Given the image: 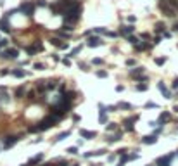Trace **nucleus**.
I'll use <instances>...</instances> for the list:
<instances>
[{
    "instance_id": "34",
    "label": "nucleus",
    "mask_w": 178,
    "mask_h": 166,
    "mask_svg": "<svg viewBox=\"0 0 178 166\" xmlns=\"http://www.w3.org/2000/svg\"><path fill=\"white\" fill-rule=\"evenodd\" d=\"M164 62H166V57H158V59H156V64H158V66H163Z\"/></svg>"
},
{
    "instance_id": "50",
    "label": "nucleus",
    "mask_w": 178,
    "mask_h": 166,
    "mask_svg": "<svg viewBox=\"0 0 178 166\" xmlns=\"http://www.w3.org/2000/svg\"><path fill=\"white\" fill-rule=\"evenodd\" d=\"M123 90H125V87H123V85H118V87H116V92H123Z\"/></svg>"
},
{
    "instance_id": "8",
    "label": "nucleus",
    "mask_w": 178,
    "mask_h": 166,
    "mask_svg": "<svg viewBox=\"0 0 178 166\" xmlns=\"http://www.w3.org/2000/svg\"><path fill=\"white\" fill-rule=\"evenodd\" d=\"M133 31H135V26H132V24H130V26H121V28H119V35H121V36H130Z\"/></svg>"
},
{
    "instance_id": "37",
    "label": "nucleus",
    "mask_w": 178,
    "mask_h": 166,
    "mask_svg": "<svg viewBox=\"0 0 178 166\" xmlns=\"http://www.w3.org/2000/svg\"><path fill=\"white\" fill-rule=\"evenodd\" d=\"M7 45H9V40H5V38H2V40H0V49H5Z\"/></svg>"
},
{
    "instance_id": "7",
    "label": "nucleus",
    "mask_w": 178,
    "mask_h": 166,
    "mask_svg": "<svg viewBox=\"0 0 178 166\" xmlns=\"http://www.w3.org/2000/svg\"><path fill=\"white\" fill-rule=\"evenodd\" d=\"M50 12H52L54 16L64 14V9H62V3H61V0H59V2H54V3H50Z\"/></svg>"
},
{
    "instance_id": "45",
    "label": "nucleus",
    "mask_w": 178,
    "mask_h": 166,
    "mask_svg": "<svg viewBox=\"0 0 178 166\" xmlns=\"http://www.w3.org/2000/svg\"><path fill=\"white\" fill-rule=\"evenodd\" d=\"M62 64H64V66H71V61H69L68 57H64V59H62Z\"/></svg>"
},
{
    "instance_id": "16",
    "label": "nucleus",
    "mask_w": 178,
    "mask_h": 166,
    "mask_svg": "<svg viewBox=\"0 0 178 166\" xmlns=\"http://www.w3.org/2000/svg\"><path fill=\"white\" fill-rule=\"evenodd\" d=\"M156 142H158V137H156V135H147V137L142 139V144H145V146H152V144H156Z\"/></svg>"
},
{
    "instance_id": "2",
    "label": "nucleus",
    "mask_w": 178,
    "mask_h": 166,
    "mask_svg": "<svg viewBox=\"0 0 178 166\" xmlns=\"http://www.w3.org/2000/svg\"><path fill=\"white\" fill-rule=\"evenodd\" d=\"M19 12H23V14H26V16H33V12H35V3L33 2H23L21 5H19Z\"/></svg>"
},
{
    "instance_id": "28",
    "label": "nucleus",
    "mask_w": 178,
    "mask_h": 166,
    "mask_svg": "<svg viewBox=\"0 0 178 166\" xmlns=\"http://www.w3.org/2000/svg\"><path fill=\"white\" fill-rule=\"evenodd\" d=\"M26 52H28L29 55H33V54L38 52V49H36V45H33V47H26Z\"/></svg>"
},
{
    "instance_id": "38",
    "label": "nucleus",
    "mask_w": 178,
    "mask_h": 166,
    "mask_svg": "<svg viewBox=\"0 0 178 166\" xmlns=\"http://www.w3.org/2000/svg\"><path fill=\"white\" fill-rule=\"evenodd\" d=\"M57 35H61L62 38H69L71 36V33H66V31H57Z\"/></svg>"
},
{
    "instance_id": "22",
    "label": "nucleus",
    "mask_w": 178,
    "mask_h": 166,
    "mask_svg": "<svg viewBox=\"0 0 178 166\" xmlns=\"http://www.w3.org/2000/svg\"><path fill=\"white\" fill-rule=\"evenodd\" d=\"M104 152H106L104 149H99V151H92V152H87V154H85V158H92V156H102Z\"/></svg>"
},
{
    "instance_id": "24",
    "label": "nucleus",
    "mask_w": 178,
    "mask_h": 166,
    "mask_svg": "<svg viewBox=\"0 0 178 166\" xmlns=\"http://www.w3.org/2000/svg\"><path fill=\"white\" fill-rule=\"evenodd\" d=\"M55 87H57L55 81H52V80H50V81H45V90H54Z\"/></svg>"
},
{
    "instance_id": "54",
    "label": "nucleus",
    "mask_w": 178,
    "mask_h": 166,
    "mask_svg": "<svg viewBox=\"0 0 178 166\" xmlns=\"http://www.w3.org/2000/svg\"><path fill=\"white\" fill-rule=\"evenodd\" d=\"M73 120H74V123H78V121H80V116H78V114H74V116H73Z\"/></svg>"
},
{
    "instance_id": "20",
    "label": "nucleus",
    "mask_w": 178,
    "mask_h": 166,
    "mask_svg": "<svg viewBox=\"0 0 178 166\" xmlns=\"http://www.w3.org/2000/svg\"><path fill=\"white\" fill-rule=\"evenodd\" d=\"M142 73H144V68H140V66H138V68H135V69H132V71H130V76H132V78H137V76H140Z\"/></svg>"
},
{
    "instance_id": "57",
    "label": "nucleus",
    "mask_w": 178,
    "mask_h": 166,
    "mask_svg": "<svg viewBox=\"0 0 178 166\" xmlns=\"http://www.w3.org/2000/svg\"><path fill=\"white\" fill-rule=\"evenodd\" d=\"M42 166H55L54 163H45V165H42Z\"/></svg>"
},
{
    "instance_id": "43",
    "label": "nucleus",
    "mask_w": 178,
    "mask_h": 166,
    "mask_svg": "<svg viewBox=\"0 0 178 166\" xmlns=\"http://www.w3.org/2000/svg\"><path fill=\"white\" fill-rule=\"evenodd\" d=\"M106 109H107V111H109V113H114V111H116V109H118V106H107V107H106Z\"/></svg>"
},
{
    "instance_id": "10",
    "label": "nucleus",
    "mask_w": 178,
    "mask_h": 166,
    "mask_svg": "<svg viewBox=\"0 0 178 166\" xmlns=\"http://www.w3.org/2000/svg\"><path fill=\"white\" fill-rule=\"evenodd\" d=\"M43 161V154H36L35 158H31L28 163H24V165H21V166H35V165H38V163H42Z\"/></svg>"
},
{
    "instance_id": "41",
    "label": "nucleus",
    "mask_w": 178,
    "mask_h": 166,
    "mask_svg": "<svg viewBox=\"0 0 178 166\" xmlns=\"http://www.w3.org/2000/svg\"><path fill=\"white\" fill-rule=\"evenodd\" d=\"M106 130H116V123H107V125H106Z\"/></svg>"
},
{
    "instance_id": "61",
    "label": "nucleus",
    "mask_w": 178,
    "mask_h": 166,
    "mask_svg": "<svg viewBox=\"0 0 178 166\" xmlns=\"http://www.w3.org/2000/svg\"><path fill=\"white\" fill-rule=\"evenodd\" d=\"M0 149H2V147H0Z\"/></svg>"
},
{
    "instance_id": "3",
    "label": "nucleus",
    "mask_w": 178,
    "mask_h": 166,
    "mask_svg": "<svg viewBox=\"0 0 178 166\" xmlns=\"http://www.w3.org/2000/svg\"><path fill=\"white\" fill-rule=\"evenodd\" d=\"M17 55H19V50H17V49H5V50L0 54L2 59H17Z\"/></svg>"
},
{
    "instance_id": "14",
    "label": "nucleus",
    "mask_w": 178,
    "mask_h": 166,
    "mask_svg": "<svg viewBox=\"0 0 178 166\" xmlns=\"http://www.w3.org/2000/svg\"><path fill=\"white\" fill-rule=\"evenodd\" d=\"M168 121H171V114L168 113V111H164V113H161L159 114V125H164V123H168Z\"/></svg>"
},
{
    "instance_id": "5",
    "label": "nucleus",
    "mask_w": 178,
    "mask_h": 166,
    "mask_svg": "<svg viewBox=\"0 0 178 166\" xmlns=\"http://www.w3.org/2000/svg\"><path fill=\"white\" fill-rule=\"evenodd\" d=\"M159 9H161V10H163V12H164L166 16H170V17H173V16L177 14V10H175V9H173L171 5H168V3H166L164 0H163V2L159 3Z\"/></svg>"
},
{
    "instance_id": "44",
    "label": "nucleus",
    "mask_w": 178,
    "mask_h": 166,
    "mask_svg": "<svg viewBox=\"0 0 178 166\" xmlns=\"http://www.w3.org/2000/svg\"><path fill=\"white\" fill-rule=\"evenodd\" d=\"M68 47H69V43H68V42H62V45H61L59 49H61V50H66Z\"/></svg>"
},
{
    "instance_id": "11",
    "label": "nucleus",
    "mask_w": 178,
    "mask_h": 166,
    "mask_svg": "<svg viewBox=\"0 0 178 166\" xmlns=\"http://www.w3.org/2000/svg\"><path fill=\"white\" fill-rule=\"evenodd\" d=\"M0 31H3V33H9V31H10L9 17H2V19H0Z\"/></svg>"
},
{
    "instance_id": "39",
    "label": "nucleus",
    "mask_w": 178,
    "mask_h": 166,
    "mask_svg": "<svg viewBox=\"0 0 178 166\" xmlns=\"http://www.w3.org/2000/svg\"><path fill=\"white\" fill-rule=\"evenodd\" d=\"M135 80H137V81H140V83H144V81H147L149 78H147V76H142V74H140V76H137Z\"/></svg>"
},
{
    "instance_id": "53",
    "label": "nucleus",
    "mask_w": 178,
    "mask_h": 166,
    "mask_svg": "<svg viewBox=\"0 0 178 166\" xmlns=\"http://www.w3.org/2000/svg\"><path fill=\"white\" fill-rule=\"evenodd\" d=\"M80 68H81L83 71H87V64H83V62H80Z\"/></svg>"
},
{
    "instance_id": "32",
    "label": "nucleus",
    "mask_w": 178,
    "mask_h": 166,
    "mask_svg": "<svg viewBox=\"0 0 178 166\" xmlns=\"http://www.w3.org/2000/svg\"><path fill=\"white\" fill-rule=\"evenodd\" d=\"M95 74H97L99 78H107V71H104V69H99Z\"/></svg>"
},
{
    "instance_id": "21",
    "label": "nucleus",
    "mask_w": 178,
    "mask_h": 166,
    "mask_svg": "<svg viewBox=\"0 0 178 166\" xmlns=\"http://www.w3.org/2000/svg\"><path fill=\"white\" fill-rule=\"evenodd\" d=\"M121 137H123V133H116V135H113V137H107L106 140H107V144H114V142H118Z\"/></svg>"
},
{
    "instance_id": "26",
    "label": "nucleus",
    "mask_w": 178,
    "mask_h": 166,
    "mask_svg": "<svg viewBox=\"0 0 178 166\" xmlns=\"http://www.w3.org/2000/svg\"><path fill=\"white\" fill-rule=\"evenodd\" d=\"M118 109H126V111H130V109H132V104H128V102H119V104H118Z\"/></svg>"
},
{
    "instance_id": "23",
    "label": "nucleus",
    "mask_w": 178,
    "mask_h": 166,
    "mask_svg": "<svg viewBox=\"0 0 178 166\" xmlns=\"http://www.w3.org/2000/svg\"><path fill=\"white\" fill-rule=\"evenodd\" d=\"M71 135V132H62V133H59L57 137H55V142H61V140H64V139H68Z\"/></svg>"
},
{
    "instance_id": "51",
    "label": "nucleus",
    "mask_w": 178,
    "mask_h": 166,
    "mask_svg": "<svg viewBox=\"0 0 178 166\" xmlns=\"http://www.w3.org/2000/svg\"><path fill=\"white\" fill-rule=\"evenodd\" d=\"M106 35H107V36H111V38H114V36H116V33H113V31H107Z\"/></svg>"
},
{
    "instance_id": "35",
    "label": "nucleus",
    "mask_w": 178,
    "mask_h": 166,
    "mask_svg": "<svg viewBox=\"0 0 178 166\" xmlns=\"http://www.w3.org/2000/svg\"><path fill=\"white\" fill-rule=\"evenodd\" d=\"M33 68H35V69H38V71H42V69H45V64H42V62H36Z\"/></svg>"
},
{
    "instance_id": "19",
    "label": "nucleus",
    "mask_w": 178,
    "mask_h": 166,
    "mask_svg": "<svg viewBox=\"0 0 178 166\" xmlns=\"http://www.w3.org/2000/svg\"><path fill=\"white\" fill-rule=\"evenodd\" d=\"M24 94H26V87H24V85H21L19 88H16V94H14V95H16V99H23V97H24Z\"/></svg>"
},
{
    "instance_id": "47",
    "label": "nucleus",
    "mask_w": 178,
    "mask_h": 166,
    "mask_svg": "<svg viewBox=\"0 0 178 166\" xmlns=\"http://www.w3.org/2000/svg\"><path fill=\"white\" fill-rule=\"evenodd\" d=\"M36 5H40V7H45L47 3H45V0H38V2H36Z\"/></svg>"
},
{
    "instance_id": "27",
    "label": "nucleus",
    "mask_w": 178,
    "mask_h": 166,
    "mask_svg": "<svg viewBox=\"0 0 178 166\" xmlns=\"http://www.w3.org/2000/svg\"><path fill=\"white\" fill-rule=\"evenodd\" d=\"M128 42H130V43H132V45H133V47H135V45H138V43H140V40H138V38H137V36H132V35H130V36H128Z\"/></svg>"
},
{
    "instance_id": "4",
    "label": "nucleus",
    "mask_w": 178,
    "mask_h": 166,
    "mask_svg": "<svg viewBox=\"0 0 178 166\" xmlns=\"http://www.w3.org/2000/svg\"><path fill=\"white\" fill-rule=\"evenodd\" d=\"M17 140H19L17 135H9V137H5V139H3V149H10V147H14V146L17 144Z\"/></svg>"
},
{
    "instance_id": "52",
    "label": "nucleus",
    "mask_w": 178,
    "mask_h": 166,
    "mask_svg": "<svg viewBox=\"0 0 178 166\" xmlns=\"http://www.w3.org/2000/svg\"><path fill=\"white\" fill-rule=\"evenodd\" d=\"M102 62H104L102 59H93V64H102Z\"/></svg>"
},
{
    "instance_id": "56",
    "label": "nucleus",
    "mask_w": 178,
    "mask_h": 166,
    "mask_svg": "<svg viewBox=\"0 0 178 166\" xmlns=\"http://www.w3.org/2000/svg\"><path fill=\"white\" fill-rule=\"evenodd\" d=\"M57 166H68V163H66V161H59V165Z\"/></svg>"
},
{
    "instance_id": "1",
    "label": "nucleus",
    "mask_w": 178,
    "mask_h": 166,
    "mask_svg": "<svg viewBox=\"0 0 178 166\" xmlns=\"http://www.w3.org/2000/svg\"><path fill=\"white\" fill-rule=\"evenodd\" d=\"M59 120H55L54 116H48V118H45L43 121H40L36 126H29V132H45V130H48L50 126H54V123H57Z\"/></svg>"
},
{
    "instance_id": "49",
    "label": "nucleus",
    "mask_w": 178,
    "mask_h": 166,
    "mask_svg": "<svg viewBox=\"0 0 178 166\" xmlns=\"http://www.w3.org/2000/svg\"><path fill=\"white\" fill-rule=\"evenodd\" d=\"M142 38H144V40H151V36H149V33H142Z\"/></svg>"
},
{
    "instance_id": "17",
    "label": "nucleus",
    "mask_w": 178,
    "mask_h": 166,
    "mask_svg": "<svg viewBox=\"0 0 178 166\" xmlns=\"http://www.w3.org/2000/svg\"><path fill=\"white\" fill-rule=\"evenodd\" d=\"M80 135H81L83 139H95V135H97V133H95V132H88V130H83V128H81V130H80Z\"/></svg>"
},
{
    "instance_id": "13",
    "label": "nucleus",
    "mask_w": 178,
    "mask_h": 166,
    "mask_svg": "<svg viewBox=\"0 0 178 166\" xmlns=\"http://www.w3.org/2000/svg\"><path fill=\"white\" fill-rule=\"evenodd\" d=\"M99 109H100V111H99V121L104 125V123H106V113H107V109H106L104 104H99Z\"/></svg>"
},
{
    "instance_id": "33",
    "label": "nucleus",
    "mask_w": 178,
    "mask_h": 166,
    "mask_svg": "<svg viewBox=\"0 0 178 166\" xmlns=\"http://www.w3.org/2000/svg\"><path fill=\"white\" fill-rule=\"evenodd\" d=\"M92 33H107V29L106 28H93Z\"/></svg>"
},
{
    "instance_id": "25",
    "label": "nucleus",
    "mask_w": 178,
    "mask_h": 166,
    "mask_svg": "<svg viewBox=\"0 0 178 166\" xmlns=\"http://www.w3.org/2000/svg\"><path fill=\"white\" fill-rule=\"evenodd\" d=\"M147 88H149V85H147V83H138V85L135 87V90H137V92H145Z\"/></svg>"
},
{
    "instance_id": "18",
    "label": "nucleus",
    "mask_w": 178,
    "mask_h": 166,
    "mask_svg": "<svg viewBox=\"0 0 178 166\" xmlns=\"http://www.w3.org/2000/svg\"><path fill=\"white\" fill-rule=\"evenodd\" d=\"M10 74H12V76H16V78H24L28 73H26L24 69H12V71H10Z\"/></svg>"
},
{
    "instance_id": "55",
    "label": "nucleus",
    "mask_w": 178,
    "mask_h": 166,
    "mask_svg": "<svg viewBox=\"0 0 178 166\" xmlns=\"http://www.w3.org/2000/svg\"><path fill=\"white\" fill-rule=\"evenodd\" d=\"M173 88H178V78H175V81H173Z\"/></svg>"
},
{
    "instance_id": "48",
    "label": "nucleus",
    "mask_w": 178,
    "mask_h": 166,
    "mask_svg": "<svg viewBox=\"0 0 178 166\" xmlns=\"http://www.w3.org/2000/svg\"><path fill=\"white\" fill-rule=\"evenodd\" d=\"M9 73H10V71H9V69H2V71H0V74H2V76H7V74H9Z\"/></svg>"
},
{
    "instance_id": "36",
    "label": "nucleus",
    "mask_w": 178,
    "mask_h": 166,
    "mask_svg": "<svg viewBox=\"0 0 178 166\" xmlns=\"http://www.w3.org/2000/svg\"><path fill=\"white\" fill-rule=\"evenodd\" d=\"M66 152H69V154H73V156H74V154H78V147H69Z\"/></svg>"
},
{
    "instance_id": "60",
    "label": "nucleus",
    "mask_w": 178,
    "mask_h": 166,
    "mask_svg": "<svg viewBox=\"0 0 178 166\" xmlns=\"http://www.w3.org/2000/svg\"><path fill=\"white\" fill-rule=\"evenodd\" d=\"M93 166H97V165H93Z\"/></svg>"
},
{
    "instance_id": "6",
    "label": "nucleus",
    "mask_w": 178,
    "mask_h": 166,
    "mask_svg": "<svg viewBox=\"0 0 178 166\" xmlns=\"http://www.w3.org/2000/svg\"><path fill=\"white\" fill-rule=\"evenodd\" d=\"M173 158H175V154H168V156H161V158H158V161H156V165H158V166H170V165H171V161H173Z\"/></svg>"
},
{
    "instance_id": "12",
    "label": "nucleus",
    "mask_w": 178,
    "mask_h": 166,
    "mask_svg": "<svg viewBox=\"0 0 178 166\" xmlns=\"http://www.w3.org/2000/svg\"><path fill=\"white\" fill-rule=\"evenodd\" d=\"M158 88H159V92H161V94H163L166 99H171V92L166 88V85H164L163 81H161V83H158Z\"/></svg>"
},
{
    "instance_id": "29",
    "label": "nucleus",
    "mask_w": 178,
    "mask_h": 166,
    "mask_svg": "<svg viewBox=\"0 0 178 166\" xmlns=\"http://www.w3.org/2000/svg\"><path fill=\"white\" fill-rule=\"evenodd\" d=\"M164 28H166V26H164L163 23H158V24H156V31H158V33H164Z\"/></svg>"
},
{
    "instance_id": "46",
    "label": "nucleus",
    "mask_w": 178,
    "mask_h": 166,
    "mask_svg": "<svg viewBox=\"0 0 178 166\" xmlns=\"http://www.w3.org/2000/svg\"><path fill=\"white\" fill-rule=\"evenodd\" d=\"M28 100H35V92H29V94H28Z\"/></svg>"
},
{
    "instance_id": "31",
    "label": "nucleus",
    "mask_w": 178,
    "mask_h": 166,
    "mask_svg": "<svg viewBox=\"0 0 178 166\" xmlns=\"http://www.w3.org/2000/svg\"><path fill=\"white\" fill-rule=\"evenodd\" d=\"M80 52H81V45H80V47H74V49L71 50V54H69V57H74V55H76V54H80Z\"/></svg>"
},
{
    "instance_id": "40",
    "label": "nucleus",
    "mask_w": 178,
    "mask_h": 166,
    "mask_svg": "<svg viewBox=\"0 0 178 166\" xmlns=\"http://www.w3.org/2000/svg\"><path fill=\"white\" fill-rule=\"evenodd\" d=\"M145 107H147V109H156V107H158V104H154V102H147V104H145Z\"/></svg>"
},
{
    "instance_id": "15",
    "label": "nucleus",
    "mask_w": 178,
    "mask_h": 166,
    "mask_svg": "<svg viewBox=\"0 0 178 166\" xmlns=\"http://www.w3.org/2000/svg\"><path fill=\"white\" fill-rule=\"evenodd\" d=\"M137 120H138V116H130V118H126V120H125L126 132H133V126H132V123H135Z\"/></svg>"
},
{
    "instance_id": "58",
    "label": "nucleus",
    "mask_w": 178,
    "mask_h": 166,
    "mask_svg": "<svg viewBox=\"0 0 178 166\" xmlns=\"http://www.w3.org/2000/svg\"><path fill=\"white\" fill-rule=\"evenodd\" d=\"M173 28H175V31H178V23L175 24V26H173Z\"/></svg>"
},
{
    "instance_id": "9",
    "label": "nucleus",
    "mask_w": 178,
    "mask_h": 166,
    "mask_svg": "<svg viewBox=\"0 0 178 166\" xmlns=\"http://www.w3.org/2000/svg\"><path fill=\"white\" fill-rule=\"evenodd\" d=\"M87 45L92 47V49H93V47H100V45H102V40H100L99 36H90V38L87 40Z\"/></svg>"
},
{
    "instance_id": "30",
    "label": "nucleus",
    "mask_w": 178,
    "mask_h": 166,
    "mask_svg": "<svg viewBox=\"0 0 178 166\" xmlns=\"http://www.w3.org/2000/svg\"><path fill=\"white\" fill-rule=\"evenodd\" d=\"M50 43H52V45H55V47L59 49V47L62 45V40H59V38H52V40H50Z\"/></svg>"
},
{
    "instance_id": "42",
    "label": "nucleus",
    "mask_w": 178,
    "mask_h": 166,
    "mask_svg": "<svg viewBox=\"0 0 178 166\" xmlns=\"http://www.w3.org/2000/svg\"><path fill=\"white\" fill-rule=\"evenodd\" d=\"M135 64H137L135 59H128V61H126V66H135Z\"/></svg>"
},
{
    "instance_id": "59",
    "label": "nucleus",
    "mask_w": 178,
    "mask_h": 166,
    "mask_svg": "<svg viewBox=\"0 0 178 166\" xmlns=\"http://www.w3.org/2000/svg\"><path fill=\"white\" fill-rule=\"evenodd\" d=\"M71 166H80V165H71Z\"/></svg>"
}]
</instances>
